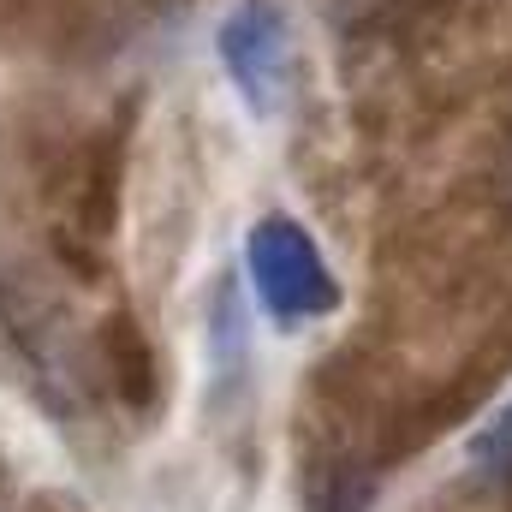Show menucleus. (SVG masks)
<instances>
[{
  "label": "nucleus",
  "mask_w": 512,
  "mask_h": 512,
  "mask_svg": "<svg viewBox=\"0 0 512 512\" xmlns=\"http://www.w3.org/2000/svg\"><path fill=\"white\" fill-rule=\"evenodd\" d=\"M245 280H251L256 310L274 328H310L340 310V274L316 233L292 215H262L245 233Z\"/></svg>",
  "instance_id": "obj_1"
},
{
  "label": "nucleus",
  "mask_w": 512,
  "mask_h": 512,
  "mask_svg": "<svg viewBox=\"0 0 512 512\" xmlns=\"http://www.w3.org/2000/svg\"><path fill=\"white\" fill-rule=\"evenodd\" d=\"M215 54H221L233 96L256 120L280 114L292 90V18L280 0H233L227 18L215 24Z\"/></svg>",
  "instance_id": "obj_2"
},
{
  "label": "nucleus",
  "mask_w": 512,
  "mask_h": 512,
  "mask_svg": "<svg viewBox=\"0 0 512 512\" xmlns=\"http://www.w3.org/2000/svg\"><path fill=\"white\" fill-rule=\"evenodd\" d=\"M465 459H471V471L483 477V483H495V489H512V399L471 435V447H465Z\"/></svg>",
  "instance_id": "obj_3"
}]
</instances>
